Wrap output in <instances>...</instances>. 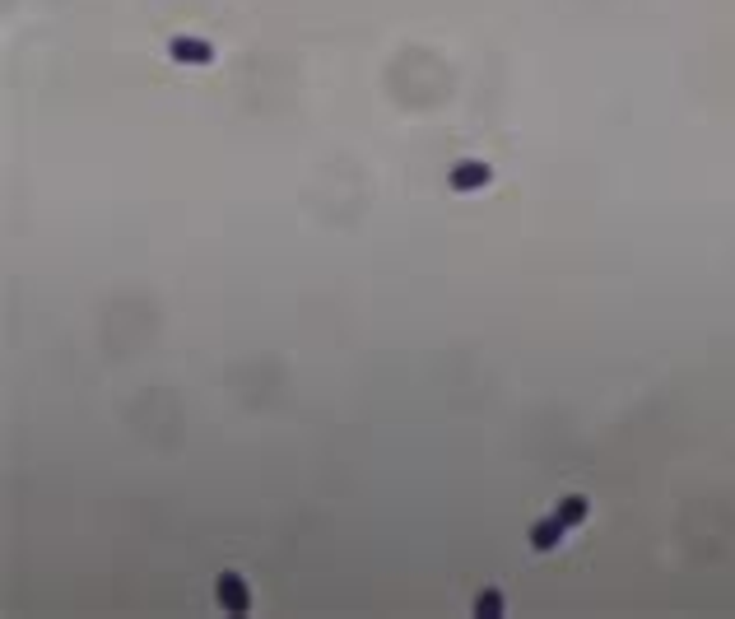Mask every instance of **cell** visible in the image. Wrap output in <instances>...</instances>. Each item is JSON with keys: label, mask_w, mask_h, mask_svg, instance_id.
<instances>
[{"label": "cell", "mask_w": 735, "mask_h": 619, "mask_svg": "<svg viewBox=\"0 0 735 619\" xmlns=\"http://www.w3.org/2000/svg\"><path fill=\"white\" fill-rule=\"evenodd\" d=\"M214 596H219V606H224L228 615H247V610H252V587H247V578L233 573V568H224V573L214 578Z\"/></svg>", "instance_id": "6da1fadb"}, {"label": "cell", "mask_w": 735, "mask_h": 619, "mask_svg": "<svg viewBox=\"0 0 735 619\" xmlns=\"http://www.w3.org/2000/svg\"><path fill=\"white\" fill-rule=\"evenodd\" d=\"M489 182H494V168L480 159H461L452 173H447V187L452 191H484Z\"/></svg>", "instance_id": "7a4b0ae2"}, {"label": "cell", "mask_w": 735, "mask_h": 619, "mask_svg": "<svg viewBox=\"0 0 735 619\" xmlns=\"http://www.w3.org/2000/svg\"><path fill=\"white\" fill-rule=\"evenodd\" d=\"M563 531H573V526L563 522L559 512H549V517H540V522L531 526V536H526V540H531V550H535V554H549V550H554V545L563 540Z\"/></svg>", "instance_id": "3957f363"}, {"label": "cell", "mask_w": 735, "mask_h": 619, "mask_svg": "<svg viewBox=\"0 0 735 619\" xmlns=\"http://www.w3.org/2000/svg\"><path fill=\"white\" fill-rule=\"evenodd\" d=\"M168 56L182 61V66H210L214 61V47L205 38H173L168 42Z\"/></svg>", "instance_id": "277c9868"}, {"label": "cell", "mask_w": 735, "mask_h": 619, "mask_svg": "<svg viewBox=\"0 0 735 619\" xmlns=\"http://www.w3.org/2000/svg\"><path fill=\"white\" fill-rule=\"evenodd\" d=\"M554 512H559V517H563L568 526H582V522L591 517V503H587L582 494H563V498H559V508H554Z\"/></svg>", "instance_id": "5b68a950"}, {"label": "cell", "mask_w": 735, "mask_h": 619, "mask_svg": "<svg viewBox=\"0 0 735 619\" xmlns=\"http://www.w3.org/2000/svg\"><path fill=\"white\" fill-rule=\"evenodd\" d=\"M503 610H508L503 592H498V587H484L480 601H475V615H480V619H503Z\"/></svg>", "instance_id": "8992f818"}]
</instances>
